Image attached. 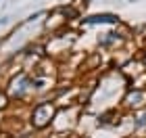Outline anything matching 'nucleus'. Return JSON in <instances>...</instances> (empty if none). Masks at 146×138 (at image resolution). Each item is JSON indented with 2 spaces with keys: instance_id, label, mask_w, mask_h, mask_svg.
<instances>
[{
  "instance_id": "nucleus-1",
  "label": "nucleus",
  "mask_w": 146,
  "mask_h": 138,
  "mask_svg": "<svg viewBox=\"0 0 146 138\" xmlns=\"http://www.w3.org/2000/svg\"><path fill=\"white\" fill-rule=\"evenodd\" d=\"M52 115H54L52 105H40V107L36 109V113H34V123L38 128H42V126H46V123L50 121Z\"/></svg>"
},
{
  "instance_id": "nucleus-2",
  "label": "nucleus",
  "mask_w": 146,
  "mask_h": 138,
  "mask_svg": "<svg viewBox=\"0 0 146 138\" xmlns=\"http://www.w3.org/2000/svg\"><path fill=\"white\" fill-rule=\"evenodd\" d=\"M125 103H127L129 107H142V105L146 103V92H142V90L129 92L127 98H125Z\"/></svg>"
},
{
  "instance_id": "nucleus-3",
  "label": "nucleus",
  "mask_w": 146,
  "mask_h": 138,
  "mask_svg": "<svg viewBox=\"0 0 146 138\" xmlns=\"http://www.w3.org/2000/svg\"><path fill=\"white\" fill-rule=\"evenodd\" d=\"M2 107H6V96L0 94V109H2Z\"/></svg>"
},
{
  "instance_id": "nucleus-4",
  "label": "nucleus",
  "mask_w": 146,
  "mask_h": 138,
  "mask_svg": "<svg viewBox=\"0 0 146 138\" xmlns=\"http://www.w3.org/2000/svg\"><path fill=\"white\" fill-rule=\"evenodd\" d=\"M144 63H146V59H144Z\"/></svg>"
}]
</instances>
